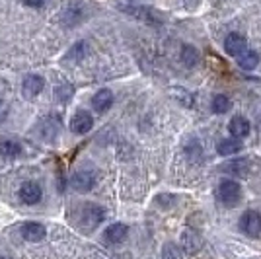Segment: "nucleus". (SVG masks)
I'll return each mask as SVG.
<instances>
[{
    "instance_id": "ddd939ff",
    "label": "nucleus",
    "mask_w": 261,
    "mask_h": 259,
    "mask_svg": "<svg viewBox=\"0 0 261 259\" xmlns=\"http://www.w3.org/2000/svg\"><path fill=\"white\" fill-rule=\"evenodd\" d=\"M92 106H94V109L98 113H106L113 106V94H111V90H108V88L99 90L98 94L94 96V99H92Z\"/></svg>"
},
{
    "instance_id": "c756f323",
    "label": "nucleus",
    "mask_w": 261,
    "mask_h": 259,
    "mask_svg": "<svg viewBox=\"0 0 261 259\" xmlns=\"http://www.w3.org/2000/svg\"><path fill=\"white\" fill-rule=\"evenodd\" d=\"M0 259H10V257H0Z\"/></svg>"
},
{
    "instance_id": "c85d7f7f",
    "label": "nucleus",
    "mask_w": 261,
    "mask_h": 259,
    "mask_svg": "<svg viewBox=\"0 0 261 259\" xmlns=\"http://www.w3.org/2000/svg\"><path fill=\"white\" fill-rule=\"evenodd\" d=\"M184 4H185V8H187V10H195L197 6L201 4V0H184Z\"/></svg>"
},
{
    "instance_id": "f257e3e1",
    "label": "nucleus",
    "mask_w": 261,
    "mask_h": 259,
    "mask_svg": "<svg viewBox=\"0 0 261 259\" xmlns=\"http://www.w3.org/2000/svg\"><path fill=\"white\" fill-rule=\"evenodd\" d=\"M119 10H123L125 14H130L135 18H139L142 22L154 23L156 16H154L152 0H117Z\"/></svg>"
},
{
    "instance_id": "7ed1b4c3",
    "label": "nucleus",
    "mask_w": 261,
    "mask_h": 259,
    "mask_svg": "<svg viewBox=\"0 0 261 259\" xmlns=\"http://www.w3.org/2000/svg\"><path fill=\"white\" fill-rule=\"evenodd\" d=\"M218 197H220V201L224 205L234 206L240 201V197H242V187H240L238 182L226 179V182H222L220 187H218Z\"/></svg>"
},
{
    "instance_id": "bb28decb",
    "label": "nucleus",
    "mask_w": 261,
    "mask_h": 259,
    "mask_svg": "<svg viewBox=\"0 0 261 259\" xmlns=\"http://www.w3.org/2000/svg\"><path fill=\"white\" fill-rule=\"evenodd\" d=\"M25 6H30V8H43L45 4H47V0H22Z\"/></svg>"
},
{
    "instance_id": "1a4fd4ad",
    "label": "nucleus",
    "mask_w": 261,
    "mask_h": 259,
    "mask_svg": "<svg viewBox=\"0 0 261 259\" xmlns=\"http://www.w3.org/2000/svg\"><path fill=\"white\" fill-rule=\"evenodd\" d=\"M181 248H184L185 253H189V255H193L197 253L199 249H201V244H203V240L201 236L197 234L193 228H185L184 232H181Z\"/></svg>"
},
{
    "instance_id": "f3484780",
    "label": "nucleus",
    "mask_w": 261,
    "mask_h": 259,
    "mask_svg": "<svg viewBox=\"0 0 261 259\" xmlns=\"http://www.w3.org/2000/svg\"><path fill=\"white\" fill-rule=\"evenodd\" d=\"M84 6L82 4H72V6H68L65 12H63V22L66 23V25H76L82 18H84V10H82Z\"/></svg>"
},
{
    "instance_id": "cd10ccee",
    "label": "nucleus",
    "mask_w": 261,
    "mask_h": 259,
    "mask_svg": "<svg viewBox=\"0 0 261 259\" xmlns=\"http://www.w3.org/2000/svg\"><path fill=\"white\" fill-rule=\"evenodd\" d=\"M8 111H10V109H8V103H6L4 99H0V123L8 117Z\"/></svg>"
},
{
    "instance_id": "9b49d317",
    "label": "nucleus",
    "mask_w": 261,
    "mask_h": 259,
    "mask_svg": "<svg viewBox=\"0 0 261 259\" xmlns=\"http://www.w3.org/2000/svg\"><path fill=\"white\" fill-rule=\"evenodd\" d=\"M246 49H248V45H246L244 35H240V33H228V35H226V39H224V51H226L230 57H236V59H238Z\"/></svg>"
},
{
    "instance_id": "f03ea898",
    "label": "nucleus",
    "mask_w": 261,
    "mask_h": 259,
    "mask_svg": "<svg viewBox=\"0 0 261 259\" xmlns=\"http://www.w3.org/2000/svg\"><path fill=\"white\" fill-rule=\"evenodd\" d=\"M103 218H106V211L101 206L94 205V203H86V205L80 209L78 222H80V226L84 228L86 232H90V230H94L96 226H99L103 222Z\"/></svg>"
},
{
    "instance_id": "6e6552de",
    "label": "nucleus",
    "mask_w": 261,
    "mask_h": 259,
    "mask_svg": "<svg viewBox=\"0 0 261 259\" xmlns=\"http://www.w3.org/2000/svg\"><path fill=\"white\" fill-rule=\"evenodd\" d=\"M45 88V80L39 74H30L23 78L22 82V94L25 99H33L35 96H39Z\"/></svg>"
},
{
    "instance_id": "2eb2a0df",
    "label": "nucleus",
    "mask_w": 261,
    "mask_h": 259,
    "mask_svg": "<svg viewBox=\"0 0 261 259\" xmlns=\"http://www.w3.org/2000/svg\"><path fill=\"white\" fill-rule=\"evenodd\" d=\"M127 234H129V228L125 226V224H121V222H117V224H111L106 230L103 238H106V242H109V244H121L127 238Z\"/></svg>"
},
{
    "instance_id": "a211bd4d",
    "label": "nucleus",
    "mask_w": 261,
    "mask_h": 259,
    "mask_svg": "<svg viewBox=\"0 0 261 259\" xmlns=\"http://www.w3.org/2000/svg\"><path fill=\"white\" fill-rule=\"evenodd\" d=\"M217 150L220 156H230V154H236L242 150V142L238 139H224V141L218 142Z\"/></svg>"
},
{
    "instance_id": "6ab92c4d",
    "label": "nucleus",
    "mask_w": 261,
    "mask_h": 259,
    "mask_svg": "<svg viewBox=\"0 0 261 259\" xmlns=\"http://www.w3.org/2000/svg\"><path fill=\"white\" fill-rule=\"evenodd\" d=\"M257 63H259V55L255 53V51H250V49H246V51L238 57V65L242 66V68H246V70L255 68Z\"/></svg>"
},
{
    "instance_id": "393cba45",
    "label": "nucleus",
    "mask_w": 261,
    "mask_h": 259,
    "mask_svg": "<svg viewBox=\"0 0 261 259\" xmlns=\"http://www.w3.org/2000/svg\"><path fill=\"white\" fill-rule=\"evenodd\" d=\"M172 96H174L177 101H181L185 108H191V106H193V96H191L185 88H181V86L172 88Z\"/></svg>"
},
{
    "instance_id": "f8f14e48",
    "label": "nucleus",
    "mask_w": 261,
    "mask_h": 259,
    "mask_svg": "<svg viewBox=\"0 0 261 259\" xmlns=\"http://www.w3.org/2000/svg\"><path fill=\"white\" fill-rule=\"evenodd\" d=\"M22 236L28 242H41L47 236V230L39 222H25L22 226Z\"/></svg>"
},
{
    "instance_id": "aec40b11",
    "label": "nucleus",
    "mask_w": 261,
    "mask_h": 259,
    "mask_svg": "<svg viewBox=\"0 0 261 259\" xmlns=\"http://www.w3.org/2000/svg\"><path fill=\"white\" fill-rule=\"evenodd\" d=\"M181 61H184V65L187 68L195 66L199 63V51H197L195 47H191V45H184V49H181Z\"/></svg>"
},
{
    "instance_id": "423d86ee",
    "label": "nucleus",
    "mask_w": 261,
    "mask_h": 259,
    "mask_svg": "<svg viewBox=\"0 0 261 259\" xmlns=\"http://www.w3.org/2000/svg\"><path fill=\"white\" fill-rule=\"evenodd\" d=\"M18 195H20L22 203H25V205H37L41 201V197H43V189L37 182H25V184H22Z\"/></svg>"
},
{
    "instance_id": "0eeeda50",
    "label": "nucleus",
    "mask_w": 261,
    "mask_h": 259,
    "mask_svg": "<svg viewBox=\"0 0 261 259\" xmlns=\"http://www.w3.org/2000/svg\"><path fill=\"white\" fill-rule=\"evenodd\" d=\"M240 226L248 236H259L261 234V215L257 211H246L240 218Z\"/></svg>"
},
{
    "instance_id": "dca6fc26",
    "label": "nucleus",
    "mask_w": 261,
    "mask_h": 259,
    "mask_svg": "<svg viewBox=\"0 0 261 259\" xmlns=\"http://www.w3.org/2000/svg\"><path fill=\"white\" fill-rule=\"evenodd\" d=\"M0 154L6 158H18L22 154V144L16 139H0Z\"/></svg>"
},
{
    "instance_id": "39448f33",
    "label": "nucleus",
    "mask_w": 261,
    "mask_h": 259,
    "mask_svg": "<svg viewBox=\"0 0 261 259\" xmlns=\"http://www.w3.org/2000/svg\"><path fill=\"white\" fill-rule=\"evenodd\" d=\"M35 133H39L43 141H53L55 137L61 133V121H59L57 115L41 119V121H39V125L35 127Z\"/></svg>"
},
{
    "instance_id": "20e7f679",
    "label": "nucleus",
    "mask_w": 261,
    "mask_h": 259,
    "mask_svg": "<svg viewBox=\"0 0 261 259\" xmlns=\"http://www.w3.org/2000/svg\"><path fill=\"white\" fill-rule=\"evenodd\" d=\"M70 185L78 193H88L96 185V173L92 170H80L70 177Z\"/></svg>"
},
{
    "instance_id": "b1692460",
    "label": "nucleus",
    "mask_w": 261,
    "mask_h": 259,
    "mask_svg": "<svg viewBox=\"0 0 261 259\" xmlns=\"http://www.w3.org/2000/svg\"><path fill=\"white\" fill-rule=\"evenodd\" d=\"M162 259H184V251L177 244L168 242L162 248Z\"/></svg>"
},
{
    "instance_id": "5701e85b",
    "label": "nucleus",
    "mask_w": 261,
    "mask_h": 259,
    "mask_svg": "<svg viewBox=\"0 0 261 259\" xmlns=\"http://www.w3.org/2000/svg\"><path fill=\"white\" fill-rule=\"evenodd\" d=\"M232 108V103H230V99L224 94H218V96L213 97V103H211V109L215 111V113H226L230 111Z\"/></svg>"
},
{
    "instance_id": "9d476101",
    "label": "nucleus",
    "mask_w": 261,
    "mask_h": 259,
    "mask_svg": "<svg viewBox=\"0 0 261 259\" xmlns=\"http://www.w3.org/2000/svg\"><path fill=\"white\" fill-rule=\"evenodd\" d=\"M94 127V117L88 111H78L74 117L70 119V131L76 135H86L88 131Z\"/></svg>"
},
{
    "instance_id": "a878e982",
    "label": "nucleus",
    "mask_w": 261,
    "mask_h": 259,
    "mask_svg": "<svg viewBox=\"0 0 261 259\" xmlns=\"http://www.w3.org/2000/svg\"><path fill=\"white\" fill-rule=\"evenodd\" d=\"M72 94H74V88L70 86V84H61V86H57V90H55V97L59 99V101H68L70 97H72Z\"/></svg>"
},
{
    "instance_id": "4468645a",
    "label": "nucleus",
    "mask_w": 261,
    "mask_h": 259,
    "mask_svg": "<svg viewBox=\"0 0 261 259\" xmlns=\"http://www.w3.org/2000/svg\"><path fill=\"white\" fill-rule=\"evenodd\" d=\"M228 129H230V135H234V139H244V137L250 135L251 127L248 119L242 117V115H236V117L230 121Z\"/></svg>"
},
{
    "instance_id": "412c9836",
    "label": "nucleus",
    "mask_w": 261,
    "mask_h": 259,
    "mask_svg": "<svg viewBox=\"0 0 261 259\" xmlns=\"http://www.w3.org/2000/svg\"><path fill=\"white\" fill-rule=\"evenodd\" d=\"M88 53V43L86 41H78L68 53H66V61H72V63H76V61H82Z\"/></svg>"
},
{
    "instance_id": "4be33fe9",
    "label": "nucleus",
    "mask_w": 261,
    "mask_h": 259,
    "mask_svg": "<svg viewBox=\"0 0 261 259\" xmlns=\"http://www.w3.org/2000/svg\"><path fill=\"white\" fill-rule=\"evenodd\" d=\"M248 160H234V162H228L224 164V172L226 173H234V175H246V172H248Z\"/></svg>"
}]
</instances>
